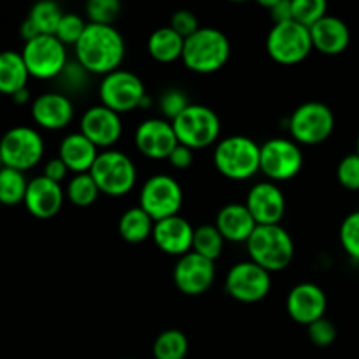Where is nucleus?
Segmentation results:
<instances>
[{"mask_svg": "<svg viewBox=\"0 0 359 359\" xmlns=\"http://www.w3.org/2000/svg\"><path fill=\"white\" fill-rule=\"evenodd\" d=\"M20 35H21V39H23L25 42H30V41H34L35 37H39V32H37V28L34 27V23H32L30 20H25L23 23H21V27H20Z\"/></svg>", "mask_w": 359, "mask_h": 359, "instance_id": "nucleus-45", "label": "nucleus"}, {"mask_svg": "<svg viewBox=\"0 0 359 359\" xmlns=\"http://www.w3.org/2000/svg\"><path fill=\"white\" fill-rule=\"evenodd\" d=\"M304 167V154L300 146L293 139H276L266 140L259 153V172L270 182H283L297 177Z\"/></svg>", "mask_w": 359, "mask_h": 359, "instance_id": "nucleus-13", "label": "nucleus"}, {"mask_svg": "<svg viewBox=\"0 0 359 359\" xmlns=\"http://www.w3.org/2000/svg\"><path fill=\"white\" fill-rule=\"evenodd\" d=\"M262 6L270 9V16H272L273 25L293 20V14H291V0H272V2H262Z\"/></svg>", "mask_w": 359, "mask_h": 359, "instance_id": "nucleus-43", "label": "nucleus"}, {"mask_svg": "<svg viewBox=\"0 0 359 359\" xmlns=\"http://www.w3.org/2000/svg\"><path fill=\"white\" fill-rule=\"evenodd\" d=\"M65 193L62 184L49 181L44 175H37L28 181L25 207L37 219H51L62 210Z\"/></svg>", "mask_w": 359, "mask_h": 359, "instance_id": "nucleus-22", "label": "nucleus"}, {"mask_svg": "<svg viewBox=\"0 0 359 359\" xmlns=\"http://www.w3.org/2000/svg\"><path fill=\"white\" fill-rule=\"evenodd\" d=\"M356 153L359 154V135H358V140H356Z\"/></svg>", "mask_w": 359, "mask_h": 359, "instance_id": "nucleus-47", "label": "nucleus"}, {"mask_svg": "<svg viewBox=\"0 0 359 359\" xmlns=\"http://www.w3.org/2000/svg\"><path fill=\"white\" fill-rule=\"evenodd\" d=\"M179 144L174 126L163 118H149L135 130V146L149 160H168Z\"/></svg>", "mask_w": 359, "mask_h": 359, "instance_id": "nucleus-17", "label": "nucleus"}, {"mask_svg": "<svg viewBox=\"0 0 359 359\" xmlns=\"http://www.w3.org/2000/svg\"><path fill=\"white\" fill-rule=\"evenodd\" d=\"M100 104L118 114H126L149 104L142 79L130 70L119 69L102 77L98 86Z\"/></svg>", "mask_w": 359, "mask_h": 359, "instance_id": "nucleus-5", "label": "nucleus"}, {"mask_svg": "<svg viewBox=\"0 0 359 359\" xmlns=\"http://www.w3.org/2000/svg\"><path fill=\"white\" fill-rule=\"evenodd\" d=\"M98 147L91 144L81 132L69 133L62 140L58 149V158L67 165L69 172L76 174H88L93 168L98 158Z\"/></svg>", "mask_w": 359, "mask_h": 359, "instance_id": "nucleus-25", "label": "nucleus"}, {"mask_svg": "<svg viewBox=\"0 0 359 359\" xmlns=\"http://www.w3.org/2000/svg\"><path fill=\"white\" fill-rule=\"evenodd\" d=\"M193 237H195V228L181 214L154 223L153 241L156 248L165 255L181 258V256L191 252Z\"/></svg>", "mask_w": 359, "mask_h": 359, "instance_id": "nucleus-21", "label": "nucleus"}, {"mask_svg": "<svg viewBox=\"0 0 359 359\" xmlns=\"http://www.w3.org/2000/svg\"><path fill=\"white\" fill-rule=\"evenodd\" d=\"M328 300L326 294L318 284L302 283L297 284L287 293L286 311L294 323L304 326H311L312 323L325 318Z\"/></svg>", "mask_w": 359, "mask_h": 359, "instance_id": "nucleus-19", "label": "nucleus"}, {"mask_svg": "<svg viewBox=\"0 0 359 359\" xmlns=\"http://www.w3.org/2000/svg\"><path fill=\"white\" fill-rule=\"evenodd\" d=\"M79 132L90 140L98 149H105L116 146L121 139L123 121L121 114L111 111L105 105L98 104L86 109L81 118Z\"/></svg>", "mask_w": 359, "mask_h": 359, "instance_id": "nucleus-16", "label": "nucleus"}, {"mask_svg": "<svg viewBox=\"0 0 359 359\" xmlns=\"http://www.w3.org/2000/svg\"><path fill=\"white\" fill-rule=\"evenodd\" d=\"M188 337L181 330H165L153 344L154 359H184L188 354Z\"/></svg>", "mask_w": 359, "mask_h": 359, "instance_id": "nucleus-30", "label": "nucleus"}, {"mask_svg": "<svg viewBox=\"0 0 359 359\" xmlns=\"http://www.w3.org/2000/svg\"><path fill=\"white\" fill-rule=\"evenodd\" d=\"M88 27V21L84 20L81 14L76 13H65L62 21L58 25L55 37L62 42L63 46H76L79 39L83 37L84 30Z\"/></svg>", "mask_w": 359, "mask_h": 359, "instance_id": "nucleus-35", "label": "nucleus"}, {"mask_svg": "<svg viewBox=\"0 0 359 359\" xmlns=\"http://www.w3.org/2000/svg\"><path fill=\"white\" fill-rule=\"evenodd\" d=\"M259 153L262 146L251 137H224L214 149V167L231 181H248L259 172Z\"/></svg>", "mask_w": 359, "mask_h": 359, "instance_id": "nucleus-4", "label": "nucleus"}, {"mask_svg": "<svg viewBox=\"0 0 359 359\" xmlns=\"http://www.w3.org/2000/svg\"><path fill=\"white\" fill-rule=\"evenodd\" d=\"M291 139L298 146H318L328 140L335 130V114L323 102H305L290 118Z\"/></svg>", "mask_w": 359, "mask_h": 359, "instance_id": "nucleus-9", "label": "nucleus"}, {"mask_svg": "<svg viewBox=\"0 0 359 359\" xmlns=\"http://www.w3.org/2000/svg\"><path fill=\"white\" fill-rule=\"evenodd\" d=\"M28 79L30 74L21 53L0 51V93L13 97L27 88Z\"/></svg>", "mask_w": 359, "mask_h": 359, "instance_id": "nucleus-26", "label": "nucleus"}, {"mask_svg": "<svg viewBox=\"0 0 359 359\" xmlns=\"http://www.w3.org/2000/svg\"><path fill=\"white\" fill-rule=\"evenodd\" d=\"M184 41L186 39H182L170 27H161L147 39V53L151 58L160 63H174L182 58Z\"/></svg>", "mask_w": 359, "mask_h": 359, "instance_id": "nucleus-27", "label": "nucleus"}, {"mask_svg": "<svg viewBox=\"0 0 359 359\" xmlns=\"http://www.w3.org/2000/svg\"><path fill=\"white\" fill-rule=\"evenodd\" d=\"M119 235L128 244H142L147 238L153 237L154 221L151 219L149 214L144 212L139 205L126 210L118 223Z\"/></svg>", "mask_w": 359, "mask_h": 359, "instance_id": "nucleus-28", "label": "nucleus"}, {"mask_svg": "<svg viewBox=\"0 0 359 359\" xmlns=\"http://www.w3.org/2000/svg\"><path fill=\"white\" fill-rule=\"evenodd\" d=\"M184 193L172 175L156 174L147 179L140 188L139 207L149 214L154 223L179 216Z\"/></svg>", "mask_w": 359, "mask_h": 359, "instance_id": "nucleus-10", "label": "nucleus"}, {"mask_svg": "<svg viewBox=\"0 0 359 359\" xmlns=\"http://www.w3.org/2000/svg\"><path fill=\"white\" fill-rule=\"evenodd\" d=\"M21 56L30 77L42 81L58 79L69 65L67 46H63L55 35H39L34 41L25 42Z\"/></svg>", "mask_w": 359, "mask_h": 359, "instance_id": "nucleus-12", "label": "nucleus"}, {"mask_svg": "<svg viewBox=\"0 0 359 359\" xmlns=\"http://www.w3.org/2000/svg\"><path fill=\"white\" fill-rule=\"evenodd\" d=\"M74 51L76 62L88 74L104 77L121 69L126 44L121 32L114 28V25L88 23L83 37L74 46Z\"/></svg>", "mask_w": 359, "mask_h": 359, "instance_id": "nucleus-1", "label": "nucleus"}, {"mask_svg": "<svg viewBox=\"0 0 359 359\" xmlns=\"http://www.w3.org/2000/svg\"><path fill=\"white\" fill-rule=\"evenodd\" d=\"M224 238L214 224H202L195 228L193 237V252L203 256V258L216 262L224 249Z\"/></svg>", "mask_w": 359, "mask_h": 359, "instance_id": "nucleus-31", "label": "nucleus"}, {"mask_svg": "<svg viewBox=\"0 0 359 359\" xmlns=\"http://www.w3.org/2000/svg\"><path fill=\"white\" fill-rule=\"evenodd\" d=\"M67 198L77 207H90L93 205L102 195L97 182L91 177V174H76L67 184Z\"/></svg>", "mask_w": 359, "mask_h": 359, "instance_id": "nucleus-33", "label": "nucleus"}, {"mask_svg": "<svg viewBox=\"0 0 359 359\" xmlns=\"http://www.w3.org/2000/svg\"><path fill=\"white\" fill-rule=\"evenodd\" d=\"M224 287L226 293L241 304H258L269 297L272 277L270 272L248 259V262L235 263L228 270Z\"/></svg>", "mask_w": 359, "mask_h": 359, "instance_id": "nucleus-14", "label": "nucleus"}, {"mask_svg": "<svg viewBox=\"0 0 359 359\" xmlns=\"http://www.w3.org/2000/svg\"><path fill=\"white\" fill-rule=\"evenodd\" d=\"M4 167L27 172L37 167L44 156V139L32 126H13L0 139Z\"/></svg>", "mask_w": 359, "mask_h": 359, "instance_id": "nucleus-11", "label": "nucleus"}, {"mask_svg": "<svg viewBox=\"0 0 359 359\" xmlns=\"http://www.w3.org/2000/svg\"><path fill=\"white\" fill-rule=\"evenodd\" d=\"M121 13V4L118 0H90L86 4L88 23L112 25Z\"/></svg>", "mask_w": 359, "mask_h": 359, "instance_id": "nucleus-36", "label": "nucleus"}, {"mask_svg": "<svg viewBox=\"0 0 359 359\" xmlns=\"http://www.w3.org/2000/svg\"><path fill=\"white\" fill-rule=\"evenodd\" d=\"M337 179L340 186L349 191H359V154L351 153L340 160L337 167Z\"/></svg>", "mask_w": 359, "mask_h": 359, "instance_id": "nucleus-39", "label": "nucleus"}, {"mask_svg": "<svg viewBox=\"0 0 359 359\" xmlns=\"http://www.w3.org/2000/svg\"><path fill=\"white\" fill-rule=\"evenodd\" d=\"M67 174H69V168H67V165L63 163L60 158H53V160H49L48 163L44 165V172H42L44 177H48L49 181L53 182H58V184H62V182L65 181Z\"/></svg>", "mask_w": 359, "mask_h": 359, "instance_id": "nucleus-44", "label": "nucleus"}, {"mask_svg": "<svg viewBox=\"0 0 359 359\" xmlns=\"http://www.w3.org/2000/svg\"><path fill=\"white\" fill-rule=\"evenodd\" d=\"M307 332H309V339H311V342L318 347H328L337 340L335 325L326 318L319 319V321L312 323L311 326H307Z\"/></svg>", "mask_w": 359, "mask_h": 359, "instance_id": "nucleus-40", "label": "nucleus"}, {"mask_svg": "<svg viewBox=\"0 0 359 359\" xmlns=\"http://www.w3.org/2000/svg\"><path fill=\"white\" fill-rule=\"evenodd\" d=\"M28 181L25 172L4 167L0 170V203L2 205H18L25 202Z\"/></svg>", "mask_w": 359, "mask_h": 359, "instance_id": "nucleus-29", "label": "nucleus"}, {"mask_svg": "<svg viewBox=\"0 0 359 359\" xmlns=\"http://www.w3.org/2000/svg\"><path fill=\"white\" fill-rule=\"evenodd\" d=\"M193 161H195V151L182 146V144H177L170 156H168V163L177 168V170H188Z\"/></svg>", "mask_w": 359, "mask_h": 359, "instance_id": "nucleus-42", "label": "nucleus"}, {"mask_svg": "<svg viewBox=\"0 0 359 359\" xmlns=\"http://www.w3.org/2000/svg\"><path fill=\"white\" fill-rule=\"evenodd\" d=\"M32 118L42 130L58 132L67 128L74 119V104L65 93L48 91L32 102Z\"/></svg>", "mask_w": 359, "mask_h": 359, "instance_id": "nucleus-20", "label": "nucleus"}, {"mask_svg": "<svg viewBox=\"0 0 359 359\" xmlns=\"http://www.w3.org/2000/svg\"><path fill=\"white\" fill-rule=\"evenodd\" d=\"M245 207L258 226L279 224L286 214V198L276 182H258L249 189Z\"/></svg>", "mask_w": 359, "mask_h": 359, "instance_id": "nucleus-18", "label": "nucleus"}, {"mask_svg": "<svg viewBox=\"0 0 359 359\" xmlns=\"http://www.w3.org/2000/svg\"><path fill=\"white\" fill-rule=\"evenodd\" d=\"M90 174L100 193L109 196L126 195L135 188L137 182V168L132 158L116 149L102 151Z\"/></svg>", "mask_w": 359, "mask_h": 359, "instance_id": "nucleus-7", "label": "nucleus"}, {"mask_svg": "<svg viewBox=\"0 0 359 359\" xmlns=\"http://www.w3.org/2000/svg\"><path fill=\"white\" fill-rule=\"evenodd\" d=\"M245 245L249 259L270 273L287 269L294 258L293 237L280 224L256 226Z\"/></svg>", "mask_w": 359, "mask_h": 359, "instance_id": "nucleus-3", "label": "nucleus"}, {"mask_svg": "<svg viewBox=\"0 0 359 359\" xmlns=\"http://www.w3.org/2000/svg\"><path fill=\"white\" fill-rule=\"evenodd\" d=\"M312 46L311 30L297 21L276 23L266 35V53L280 65H297L309 58Z\"/></svg>", "mask_w": 359, "mask_h": 359, "instance_id": "nucleus-8", "label": "nucleus"}, {"mask_svg": "<svg viewBox=\"0 0 359 359\" xmlns=\"http://www.w3.org/2000/svg\"><path fill=\"white\" fill-rule=\"evenodd\" d=\"M326 11H328V4L325 0H291L293 21L309 30L326 16Z\"/></svg>", "mask_w": 359, "mask_h": 359, "instance_id": "nucleus-34", "label": "nucleus"}, {"mask_svg": "<svg viewBox=\"0 0 359 359\" xmlns=\"http://www.w3.org/2000/svg\"><path fill=\"white\" fill-rule=\"evenodd\" d=\"M125 359H133V358H125Z\"/></svg>", "mask_w": 359, "mask_h": 359, "instance_id": "nucleus-49", "label": "nucleus"}, {"mask_svg": "<svg viewBox=\"0 0 359 359\" xmlns=\"http://www.w3.org/2000/svg\"><path fill=\"white\" fill-rule=\"evenodd\" d=\"M13 102L14 104H27L28 100H30V91H28V88H25V90H21V91H18L16 95H13Z\"/></svg>", "mask_w": 359, "mask_h": 359, "instance_id": "nucleus-46", "label": "nucleus"}, {"mask_svg": "<svg viewBox=\"0 0 359 359\" xmlns=\"http://www.w3.org/2000/svg\"><path fill=\"white\" fill-rule=\"evenodd\" d=\"M158 107H160L161 116L167 121H174L177 116H181L186 109L189 107L188 97H186L184 91L181 90H167L161 93L160 102H158Z\"/></svg>", "mask_w": 359, "mask_h": 359, "instance_id": "nucleus-38", "label": "nucleus"}, {"mask_svg": "<svg viewBox=\"0 0 359 359\" xmlns=\"http://www.w3.org/2000/svg\"><path fill=\"white\" fill-rule=\"evenodd\" d=\"M214 226L219 230V233L223 235L226 242L241 244V242L249 241L258 224L252 219L245 203H228L219 209Z\"/></svg>", "mask_w": 359, "mask_h": 359, "instance_id": "nucleus-24", "label": "nucleus"}, {"mask_svg": "<svg viewBox=\"0 0 359 359\" xmlns=\"http://www.w3.org/2000/svg\"><path fill=\"white\" fill-rule=\"evenodd\" d=\"M231 46L226 35L214 27H200L184 41L182 63L195 74H214L226 65Z\"/></svg>", "mask_w": 359, "mask_h": 359, "instance_id": "nucleus-2", "label": "nucleus"}, {"mask_svg": "<svg viewBox=\"0 0 359 359\" xmlns=\"http://www.w3.org/2000/svg\"><path fill=\"white\" fill-rule=\"evenodd\" d=\"M62 7L51 0H44V2H37L28 13V20L34 23L37 32L41 35H55L58 30V25L63 18Z\"/></svg>", "mask_w": 359, "mask_h": 359, "instance_id": "nucleus-32", "label": "nucleus"}, {"mask_svg": "<svg viewBox=\"0 0 359 359\" xmlns=\"http://www.w3.org/2000/svg\"><path fill=\"white\" fill-rule=\"evenodd\" d=\"M311 39L316 51L335 56L349 48L351 30L340 18L326 14L311 28Z\"/></svg>", "mask_w": 359, "mask_h": 359, "instance_id": "nucleus-23", "label": "nucleus"}, {"mask_svg": "<svg viewBox=\"0 0 359 359\" xmlns=\"http://www.w3.org/2000/svg\"><path fill=\"white\" fill-rule=\"evenodd\" d=\"M172 126L179 144L193 151L212 146L221 135L219 116L202 104H189V107L172 121Z\"/></svg>", "mask_w": 359, "mask_h": 359, "instance_id": "nucleus-6", "label": "nucleus"}, {"mask_svg": "<svg viewBox=\"0 0 359 359\" xmlns=\"http://www.w3.org/2000/svg\"><path fill=\"white\" fill-rule=\"evenodd\" d=\"M168 27H170L172 30L177 32L182 39H188L191 37L195 32H198L200 23H198V18H196L191 11L181 9V11H175Z\"/></svg>", "mask_w": 359, "mask_h": 359, "instance_id": "nucleus-41", "label": "nucleus"}, {"mask_svg": "<svg viewBox=\"0 0 359 359\" xmlns=\"http://www.w3.org/2000/svg\"><path fill=\"white\" fill-rule=\"evenodd\" d=\"M4 168V161H2V154H0V170Z\"/></svg>", "mask_w": 359, "mask_h": 359, "instance_id": "nucleus-48", "label": "nucleus"}, {"mask_svg": "<svg viewBox=\"0 0 359 359\" xmlns=\"http://www.w3.org/2000/svg\"><path fill=\"white\" fill-rule=\"evenodd\" d=\"M340 244L351 258L359 262V210L351 212L340 224Z\"/></svg>", "mask_w": 359, "mask_h": 359, "instance_id": "nucleus-37", "label": "nucleus"}, {"mask_svg": "<svg viewBox=\"0 0 359 359\" xmlns=\"http://www.w3.org/2000/svg\"><path fill=\"white\" fill-rule=\"evenodd\" d=\"M172 277H174L175 287L181 293L188 297H198L214 284L216 265L210 259L191 251L177 259Z\"/></svg>", "mask_w": 359, "mask_h": 359, "instance_id": "nucleus-15", "label": "nucleus"}]
</instances>
